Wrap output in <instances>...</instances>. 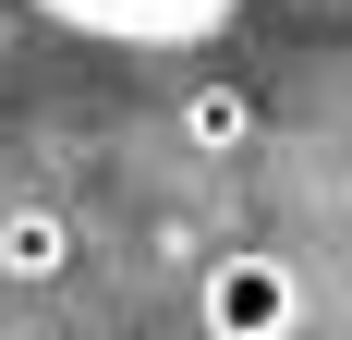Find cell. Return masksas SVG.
Instances as JSON below:
<instances>
[{"label": "cell", "mask_w": 352, "mask_h": 340, "mask_svg": "<svg viewBox=\"0 0 352 340\" xmlns=\"http://www.w3.org/2000/svg\"><path fill=\"white\" fill-rule=\"evenodd\" d=\"M195 316H207V340H292L304 328V279H292V255H207V279H195Z\"/></svg>", "instance_id": "obj_1"}, {"label": "cell", "mask_w": 352, "mask_h": 340, "mask_svg": "<svg viewBox=\"0 0 352 340\" xmlns=\"http://www.w3.org/2000/svg\"><path fill=\"white\" fill-rule=\"evenodd\" d=\"M36 12L73 36H109V49H182V36H219L243 0H36Z\"/></svg>", "instance_id": "obj_2"}, {"label": "cell", "mask_w": 352, "mask_h": 340, "mask_svg": "<svg viewBox=\"0 0 352 340\" xmlns=\"http://www.w3.org/2000/svg\"><path fill=\"white\" fill-rule=\"evenodd\" d=\"M61 268H73V219L49 195H12L0 206V279H12V292H49Z\"/></svg>", "instance_id": "obj_3"}, {"label": "cell", "mask_w": 352, "mask_h": 340, "mask_svg": "<svg viewBox=\"0 0 352 340\" xmlns=\"http://www.w3.org/2000/svg\"><path fill=\"white\" fill-rule=\"evenodd\" d=\"M255 146V98L243 85H195L182 98V158H243Z\"/></svg>", "instance_id": "obj_4"}]
</instances>
